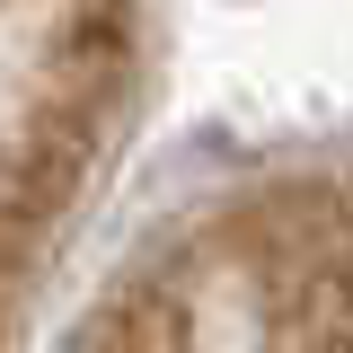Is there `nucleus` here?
Segmentation results:
<instances>
[{
    "label": "nucleus",
    "instance_id": "1",
    "mask_svg": "<svg viewBox=\"0 0 353 353\" xmlns=\"http://www.w3.org/2000/svg\"><path fill=\"white\" fill-rule=\"evenodd\" d=\"M71 353H345L336 168H283L194 203L115 274Z\"/></svg>",
    "mask_w": 353,
    "mask_h": 353
},
{
    "label": "nucleus",
    "instance_id": "2",
    "mask_svg": "<svg viewBox=\"0 0 353 353\" xmlns=\"http://www.w3.org/2000/svg\"><path fill=\"white\" fill-rule=\"evenodd\" d=\"M159 80V18L0 9V353H18L88 194Z\"/></svg>",
    "mask_w": 353,
    "mask_h": 353
}]
</instances>
